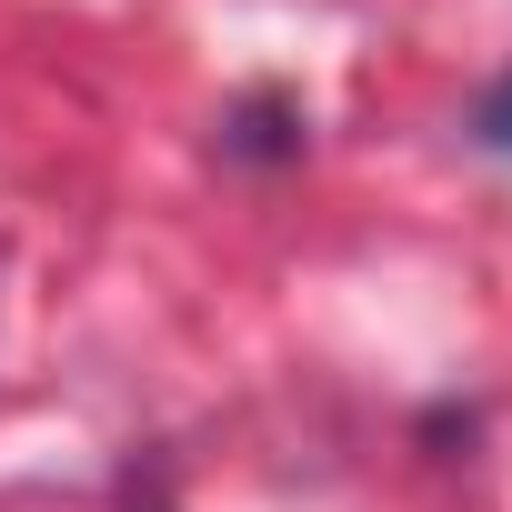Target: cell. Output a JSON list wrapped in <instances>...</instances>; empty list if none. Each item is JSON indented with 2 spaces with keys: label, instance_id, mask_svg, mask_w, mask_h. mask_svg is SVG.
Listing matches in <instances>:
<instances>
[{
  "label": "cell",
  "instance_id": "cell-1",
  "mask_svg": "<svg viewBox=\"0 0 512 512\" xmlns=\"http://www.w3.org/2000/svg\"><path fill=\"white\" fill-rule=\"evenodd\" d=\"M482 141H492V151H512V81L482 101Z\"/></svg>",
  "mask_w": 512,
  "mask_h": 512
}]
</instances>
